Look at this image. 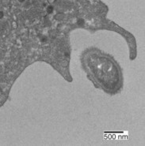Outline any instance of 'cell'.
Wrapping results in <instances>:
<instances>
[{
  "label": "cell",
  "mask_w": 145,
  "mask_h": 146,
  "mask_svg": "<svg viewBox=\"0 0 145 146\" xmlns=\"http://www.w3.org/2000/svg\"><path fill=\"white\" fill-rule=\"evenodd\" d=\"M83 64L89 77L106 92H113L122 85V73L117 63L100 51H88Z\"/></svg>",
  "instance_id": "1"
}]
</instances>
